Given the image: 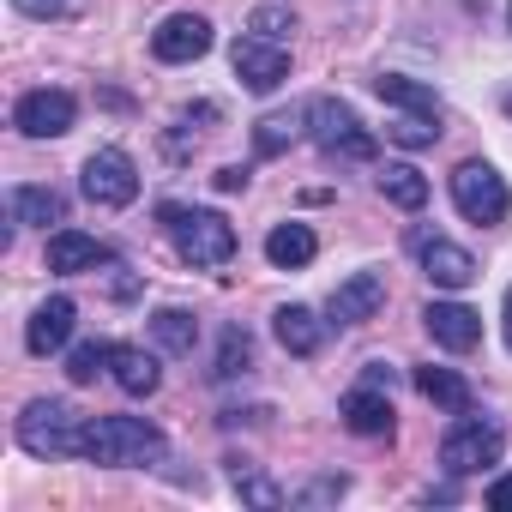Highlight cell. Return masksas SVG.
<instances>
[{
  "label": "cell",
  "instance_id": "38",
  "mask_svg": "<svg viewBox=\"0 0 512 512\" xmlns=\"http://www.w3.org/2000/svg\"><path fill=\"white\" fill-rule=\"evenodd\" d=\"M506 19H512V7H506Z\"/></svg>",
  "mask_w": 512,
  "mask_h": 512
},
{
  "label": "cell",
  "instance_id": "15",
  "mask_svg": "<svg viewBox=\"0 0 512 512\" xmlns=\"http://www.w3.org/2000/svg\"><path fill=\"white\" fill-rule=\"evenodd\" d=\"M338 416H344L350 434H362V440H386V434H392V392H380V386H356V392H344Z\"/></svg>",
  "mask_w": 512,
  "mask_h": 512
},
{
  "label": "cell",
  "instance_id": "30",
  "mask_svg": "<svg viewBox=\"0 0 512 512\" xmlns=\"http://www.w3.org/2000/svg\"><path fill=\"white\" fill-rule=\"evenodd\" d=\"M247 31H253V37H266V43H284V37L296 31V13H290V7H253Z\"/></svg>",
  "mask_w": 512,
  "mask_h": 512
},
{
  "label": "cell",
  "instance_id": "2",
  "mask_svg": "<svg viewBox=\"0 0 512 512\" xmlns=\"http://www.w3.org/2000/svg\"><path fill=\"white\" fill-rule=\"evenodd\" d=\"M85 416L67 398H31L19 416V446L31 458H85Z\"/></svg>",
  "mask_w": 512,
  "mask_h": 512
},
{
  "label": "cell",
  "instance_id": "34",
  "mask_svg": "<svg viewBox=\"0 0 512 512\" xmlns=\"http://www.w3.org/2000/svg\"><path fill=\"white\" fill-rule=\"evenodd\" d=\"M488 506H494V512H512V476L488 482Z\"/></svg>",
  "mask_w": 512,
  "mask_h": 512
},
{
  "label": "cell",
  "instance_id": "1",
  "mask_svg": "<svg viewBox=\"0 0 512 512\" xmlns=\"http://www.w3.org/2000/svg\"><path fill=\"white\" fill-rule=\"evenodd\" d=\"M85 458L91 464H109V470H145V464H163L169 458V440L145 416H91Z\"/></svg>",
  "mask_w": 512,
  "mask_h": 512
},
{
  "label": "cell",
  "instance_id": "35",
  "mask_svg": "<svg viewBox=\"0 0 512 512\" xmlns=\"http://www.w3.org/2000/svg\"><path fill=\"white\" fill-rule=\"evenodd\" d=\"M362 386H380V392H392V368H386V362H368V368H362Z\"/></svg>",
  "mask_w": 512,
  "mask_h": 512
},
{
  "label": "cell",
  "instance_id": "37",
  "mask_svg": "<svg viewBox=\"0 0 512 512\" xmlns=\"http://www.w3.org/2000/svg\"><path fill=\"white\" fill-rule=\"evenodd\" d=\"M500 109H506V115H512V91H506V103H500Z\"/></svg>",
  "mask_w": 512,
  "mask_h": 512
},
{
  "label": "cell",
  "instance_id": "8",
  "mask_svg": "<svg viewBox=\"0 0 512 512\" xmlns=\"http://www.w3.org/2000/svg\"><path fill=\"white\" fill-rule=\"evenodd\" d=\"M229 67H235V79H241L253 97H272V91L290 79V49H284V43H266V37H235Z\"/></svg>",
  "mask_w": 512,
  "mask_h": 512
},
{
  "label": "cell",
  "instance_id": "25",
  "mask_svg": "<svg viewBox=\"0 0 512 512\" xmlns=\"http://www.w3.org/2000/svg\"><path fill=\"white\" fill-rule=\"evenodd\" d=\"M302 127H308V115H266V121H253V151H260V157H284Z\"/></svg>",
  "mask_w": 512,
  "mask_h": 512
},
{
  "label": "cell",
  "instance_id": "23",
  "mask_svg": "<svg viewBox=\"0 0 512 512\" xmlns=\"http://www.w3.org/2000/svg\"><path fill=\"white\" fill-rule=\"evenodd\" d=\"M380 193L398 205V211H422L428 205V175L416 163H386L380 169Z\"/></svg>",
  "mask_w": 512,
  "mask_h": 512
},
{
  "label": "cell",
  "instance_id": "26",
  "mask_svg": "<svg viewBox=\"0 0 512 512\" xmlns=\"http://www.w3.org/2000/svg\"><path fill=\"white\" fill-rule=\"evenodd\" d=\"M229 476H235V494H241L247 506H260V512L284 506V488H278L272 476H260V470H253V464H229Z\"/></svg>",
  "mask_w": 512,
  "mask_h": 512
},
{
  "label": "cell",
  "instance_id": "21",
  "mask_svg": "<svg viewBox=\"0 0 512 512\" xmlns=\"http://www.w3.org/2000/svg\"><path fill=\"white\" fill-rule=\"evenodd\" d=\"M416 392L428 398V404H440V410H452V416H464L470 410V380L458 374V368H416Z\"/></svg>",
  "mask_w": 512,
  "mask_h": 512
},
{
  "label": "cell",
  "instance_id": "24",
  "mask_svg": "<svg viewBox=\"0 0 512 512\" xmlns=\"http://www.w3.org/2000/svg\"><path fill=\"white\" fill-rule=\"evenodd\" d=\"M151 338H157V350H169V356H193L199 320H193L187 308H157V314H151Z\"/></svg>",
  "mask_w": 512,
  "mask_h": 512
},
{
  "label": "cell",
  "instance_id": "36",
  "mask_svg": "<svg viewBox=\"0 0 512 512\" xmlns=\"http://www.w3.org/2000/svg\"><path fill=\"white\" fill-rule=\"evenodd\" d=\"M500 326H506V350H512V290H506V302H500Z\"/></svg>",
  "mask_w": 512,
  "mask_h": 512
},
{
  "label": "cell",
  "instance_id": "10",
  "mask_svg": "<svg viewBox=\"0 0 512 512\" xmlns=\"http://www.w3.org/2000/svg\"><path fill=\"white\" fill-rule=\"evenodd\" d=\"M73 121H79V103H73V91H25L19 103H13V127L25 133V139H61V133H73Z\"/></svg>",
  "mask_w": 512,
  "mask_h": 512
},
{
  "label": "cell",
  "instance_id": "28",
  "mask_svg": "<svg viewBox=\"0 0 512 512\" xmlns=\"http://www.w3.org/2000/svg\"><path fill=\"white\" fill-rule=\"evenodd\" d=\"M247 362H253V344H247L241 326H229L223 344H217V368H211V380H235V374H247Z\"/></svg>",
  "mask_w": 512,
  "mask_h": 512
},
{
  "label": "cell",
  "instance_id": "32",
  "mask_svg": "<svg viewBox=\"0 0 512 512\" xmlns=\"http://www.w3.org/2000/svg\"><path fill=\"white\" fill-rule=\"evenodd\" d=\"M350 494V476H320V482H308L302 494H296V506H332V500H344Z\"/></svg>",
  "mask_w": 512,
  "mask_h": 512
},
{
  "label": "cell",
  "instance_id": "11",
  "mask_svg": "<svg viewBox=\"0 0 512 512\" xmlns=\"http://www.w3.org/2000/svg\"><path fill=\"white\" fill-rule=\"evenodd\" d=\"M151 55L163 67H187L199 55H211V19L205 13H169L157 31H151Z\"/></svg>",
  "mask_w": 512,
  "mask_h": 512
},
{
  "label": "cell",
  "instance_id": "4",
  "mask_svg": "<svg viewBox=\"0 0 512 512\" xmlns=\"http://www.w3.org/2000/svg\"><path fill=\"white\" fill-rule=\"evenodd\" d=\"M302 115H308V133H314V145H320L326 157H344V163H368V157L380 151V139L362 127V115H356L344 97H314Z\"/></svg>",
  "mask_w": 512,
  "mask_h": 512
},
{
  "label": "cell",
  "instance_id": "6",
  "mask_svg": "<svg viewBox=\"0 0 512 512\" xmlns=\"http://www.w3.org/2000/svg\"><path fill=\"white\" fill-rule=\"evenodd\" d=\"M500 452H506V434H500V422H488V416H458L452 428H446V440H440V464L452 470V476H476V470H488V464H500Z\"/></svg>",
  "mask_w": 512,
  "mask_h": 512
},
{
  "label": "cell",
  "instance_id": "29",
  "mask_svg": "<svg viewBox=\"0 0 512 512\" xmlns=\"http://www.w3.org/2000/svg\"><path fill=\"white\" fill-rule=\"evenodd\" d=\"M440 115H398L392 127H386V139L392 145H404V151H422V145H434L440 139V127H434Z\"/></svg>",
  "mask_w": 512,
  "mask_h": 512
},
{
  "label": "cell",
  "instance_id": "12",
  "mask_svg": "<svg viewBox=\"0 0 512 512\" xmlns=\"http://www.w3.org/2000/svg\"><path fill=\"white\" fill-rule=\"evenodd\" d=\"M380 308H386V278H380V272H350V278L332 290V302H326L332 326H362V320H374Z\"/></svg>",
  "mask_w": 512,
  "mask_h": 512
},
{
  "label": "cell",
  "instance_id": "9",
  "mask_svg": "<svg viewBox=\"0 0 512 512\" xmlns=\"http://www.w3.org/2000/svg\"><path fill=\"white\" fill-rule=\"evenodd\" d=\"M410 253L422 260V272H428L434 290H470L476 284V260H470L458 241L434 235V229H410Z\"/></svg>",
  "mask_w": 512,
  "mask_h": 512
},
{
  "label": "cell",
  "instance_id": "17",
  "mask_svg": "<svg viewBox=\"0 0 512 512\" xmlns=\"http://www.w3.org/2000/svg\"><path fill=\"white\" fill-rule=\"evenodd\" d=\"M109 380H115L127 398H151V392L163 386V368H157L151 350H139V344H115V356H109Z\"/></svg>",
  "mask_w": 512,
  "mask_h": 512
},
{
  "label": "cell",
  "instance_id": "14",
  "mask_svg": "<svg viewBox=\"0 0 512 512\" xmlns=\"http://www.w3.org/2000/svg\"><path fill=\"white\" fill-rule=\"evenodd\" d=\"M73 326H79L73 296H49V302L31 314V326H25V350H31V356H61V350L73 344Z\"/></svg>",
  "mask_w": 512,
  "mask_h": 512
},
{
  "label": "cell",
  "instance_id": "20",
  "mask_svg": "<svg viewBox=\"0 0 512 512\" xmlns=\"http://www.w3.org/2000/svg\"><path fill=\"white\" fill-rule=\"evenodd\" d=\"M374 91H380V103H392V109H404V115H440V91H434V85H422V79L380 73V79H374Z\"/></svg>",
  "mask_w": 512,
  "mask_h": 512
},
{
  "label": "cell",
  "instance_id": "7",
  "mask_svg": "<svg viewBox=\"0 0 512 512\" xmlns=\"http://www.w3.org/2000/svg\"><path fill=\"white\" fill-rule=\"evenodd\" d=\"M79 187H85V199H91V205L121 211V205H133V199H139V163H133L121 145H103V151H91V157H85Z\"/></svg>",
  "mask_w": 512,
  "mask_h": 512
},
{
  "label": "cell",
  "instance_id": "27",
  "mask_svg": "<svg viewBox=\"0 0 512 512\" xmlns=\"http://www.w3.org/2000/svg\"><path fill=\"white\" fill-rule=\"evenodd\" d=\"M109 356H115V344H103V338L73 344V350H67V380H73V386H91L97 374H109Z\"/></svg>",
  "mask_w": 512,
  "mask_h": 512
},
{
  "label": "cell",
  "instance_id": "3",
  "mask_svg": "<svg viewBox=\"0 0 512 512\" xmlns=\"http://www.w3.org/2000/svg\"><path fill=\"white\" fill-rule=\"evenodd\" d=\"M181 247L187 266H229L235 260V223L223 211H181V205H163L157 211Z\"/></svg>",
  "mask_w": 512,
  "mask_h": 512
},
{
  "label": "cell",
  "instance_id": "18",
  "mask_svg": "<svg viewBox=\"0 0 512 512\" xmlns=\"http://www.w3.org/2000/svg\"><path fill=\"white\" fill-rule=\"evenodd\" d=\"M326 326H332V320H320V314L302 308V302H290V308L272 314V332H278V344H284L290 356H314V350L326 344Z\"/></svg>",
  "mask_w": 512,
  "mask_h": 512
},
{
  "label": "cell",
  "instance_id": "33",
  "mask_svg": "<svg viewBox=\"0 0 512 512\" xmlns=\"http://www.w3.org/2000/svg\"><path fill=\"white\" fill-rule=\"evenodd\" d=\"M247 187V163H223L217 169V193H241Z\"/></svg>",
  "mask_w": 512,
  "mask_h": 512
},
{
  "label": "cell",
  "instance_id": "19",
  "mask_svg": "<svg viewBox=\"0 0 512 512\" xmlns=\"http://www.w3.org/2000/svg\"><path fill=\"white\" fill-rule=\"evenodd\" d=\"M314 253H320V235H314L308 223H278V229L266 235V260H272L278 272H302V266H314Z\"/></svg>",
  "mask_w": 512,
  "mask_h": 512
},
{
  "label": "cell",
  "instance_id": "13",
  "mask_svg": "<svg viewBox=\"0 0 512 512\" xmlns=\"http://www.w3.org/2000/svg\"><path fill=\"white\" fill-rule=\"evenodd\" d=\"M422 326H428V338H434L440 350H452V356H464V350L482 344V314L464 308V302H428V308H422Z\"/></svg>",
  "mask_w": 512,
  "mask_h": 512
},
{
  "label": "cell",
  "instance_id": "31",
  "mask_svg": "<svg viewBox=\"0 0 512 512\" xmlns=\"http://www.w3.org/2000/svg\"><path fill=\"white\" fill-rule=\"evenodd\" d=\"M13 7L25 13V19H43V25H55V19H79L91 0H13Z\"/></svg>",
  "mask_w": 512,
  "mask_h": 512
},
{
  "label": "cell",
  "instance_id": "5",
  "mask_svg": "<svg viewBox=\"0 0 512 512\" xmlns=\"http://www.w3.org/2000/svg\"><path fill=\"white\" fill-rule=\"evenodd\" d=\"M452 205H458V217H464V223H506L512 193H506V181H500V169H494V163L470 157V163H458V169H452Z\"/></svg>",
  "mask_w": 512,
  "mask_h": 512
},
{
  "label": "cell",
  "instance_id": "22",
  "mask_svg": "<svg viewBox=\"0 0 512 512\" xmlns=\"http://www.w3.org/2000/svg\"><path fill=\"white\" fill-rule=\"evenodd\" d=\"M13 223H37V229H49V223H67V199L55 193V187H13Z\"/></svg>",
  "mask_w": 512,
  "mask_h": 512
},
{
  "label": "cell",
  "instance_id": "16",
  "mask_svg": "<svg viewBox=\"0 0 512 512\" xmlns=\"http://www.w3.org/2000/svg\"><path fill=\"white\" fill-rule=\"evenodd\" d=\"M103 260H109V247H103L97 235H85V229H55V235H49V272H61V278L97 272Z\"/></svg>",
  "mask_w": 512,
  "mask_h": 512
}]
</instances>
